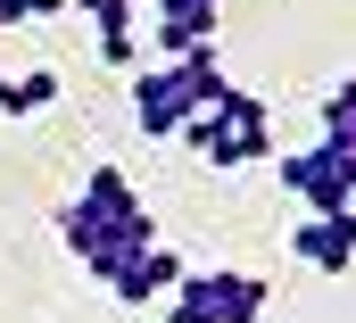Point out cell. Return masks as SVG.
<instances>
[{"label":"cell","mask_w":356,"mask_h":323,"mask_svg":"<svg viewBox=\"0 0 356 323\" xmlns=\"http://www.w3.org/2000/svg\"><path fill=\"white\" fill-rule=\"evenodd\" d=\"M58 241L75 249V265H91V274L108 282L124 257L158 249V224H149L141 191L124 182V166H91L83 191H75V199H67V216H58Z\"/></svg>","instance_id":"obj_1"},{"label":"cell","mask_w":356,"mask_h":323,"mask_svg":"<svg viewBox=\"0 0 356 323\" xmlns=\"http://www.w3.org/2000/svg\"><path fill=\"white\" fill-rule=\"evenodd\" d=\"M191 158H207V166H257L273 158V100H257V91H224L216 108H199V116H182V133H175Z\"/></svg>","instance_id":"obj_2"},{"label":"cell","mask_w":356,"mask_h":323,"mask_svg":"<svg viewBox=\"0 0 356 323\" xmlns=\"http://www.w3.org/2000/svg\"><path fill=\"white\" fill-rule=\"evenodd\" d=\"M273 282L266 274H241V265H207V274H182L166 290V323H266Z\"/></svg>","instance_id":"obj_3"},{"label":"cell","mask_w":356,"mask_h":323,"mask_svg":"<svg viewBox=\"0 0 356 323\" xmlns=\"http://www.w3.org/2000/svg\"><path fill=\"white\" fill-rule=\"evenodd\" d=\"M273 174H282V191H290L307 216H348V191H356V158L348 150L315 141V150H290Z\"/></svg>","instance_id":"obj_4"},{"label":"cell","mask_w":356,"mask_h":323,"mask_svg":"<svg viewBox=\"0 0 356 323\" xmlns=\"http://www.w3.org/2000/svg\"><path fill=\"white\" fill-rule=\"evenodd\" d=\"M182 116H191V100H182L175 67H133V125H141L149 141H175Z\"/></svg>","instance_id":"obj_5"},{"label":"cell","mask_w":356,"mask_h":323,"mask_svg":"<svg viewBox=\"0 0 356 323\" xmlns=\"http://www.w3.org/2000/svg\"><path fill=\"white\" fill-rule=\"evenodd\" d=\"M290 257L315 274H348L356 265V216H298L290 224Z\"/></svg>","instance_id":"obj_6"},{"label":"cell","mask_w":356,"mask_h":323,"mask_svg":"<svg viewBox=\"0 0 356 323\" xmlns=\"http://www.w3.org/2000/svg\"><path fill=\"white\" fill-rule=\"evenodd\" d=\"M182 274H191V265H182L166 241H158V249H141V257H124V265L108 274V290H116L124 307H158V299H166V290L182 282Z\"/></svg>","instance_id":"obj_7"},{"label":"cell","mask_w":356,"mask_h":323,"mask_svg":"<svg viewBox=\"0 0 356 323\" xmlns=\"http://www.w3.org/2000/svg\"><path fill=\"white\" fill-rule=\"evenodd\" d=\"M166 67H175L182 100H191V116H199V108H216V100L232 91V75H224V58H216V42H207V50H182V58H166Z\"/></svg>","instance_id":"obj_8"},{"label":"cell","mask_w":356,"mask_h":323,"mask_svg":"<svg viewBox=\"0 0 356 323\" xmlns=\"http://www.w3.org/2000/svg\"><path fill=\"white\" fill-rule=\"evenodd\" d=\"M58 100V67H33V75H8V108L0 116H42Z\"/></svg>","instance_id":"obj_9"},{"label":"cell","mask_w":356,"mask_h":323,"mask_svg":"<svg viewBox=\"0 0 356 323\" xmlns=\"http://www.w3.org/2000/svg\"><path fill=\"white\" fill-rule=\"evenodd\" d=\"M67 8H75V0H25V25H33V17H67Z\"/></svg>","instance_id":"obj_10"},{"label":"cell","mask_w":356,"mask_h":323,"mask_svg":"<svg viewBox=\"0 0 356 323\" xmlns=\"http://www.w3.org/2000/svg\"><path fill=\"white\" fill-rule=\"evenodd\" d=\"M25 25V0H0V33H17Z\"/></svg>","instance_id":"obj_11"},{"label":"cell","mask_w":356,"mask_h":323,"mask_svg":"<svg viewBox=\"0 0 356 323\" xmlns=\"http://www.w3.org/2000/svg\"><path fill=\"white\" fill-rule=\"evenodd\" d=\"M0 108H8V75H0Z\"/></svg>","instance_id":"obj_12"}]
</instances>
